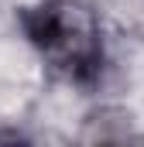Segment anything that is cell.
I'll return each instance as SVG.
<instances>
[{
  "label": "cell",
  "mask_w": 144,
  "mask_h": 147,
  "mask_svg": "<svg viewBox=\"0 0 144 147\" xmlns=\"http://www.w3.org/2000/svg\"><path fill=\"white\" fill-rule=\"evenodd\" d=\"M35 48L65 75H89L100 65V21L82 0H45L24 14Z\"/></svg>",
  "instance_id": "6da1fadb"
},
{
  "label": "cell",
  "mask_w": 144,
  "mask_h": 147,
  "mask_svg": "<svg viewBox=\"0 0 144 147\" xmlns=\"http://www.w3.org/2000/svg\"><path fill=\"white\" fill-rule=\"evenodd\" d=\"M141 137L134 130V116L124 110H100L86 120V130H82V140H100V144H110V140H134Z\"/></svg>",
  "instance_id": "7a4b0ae2"
}]
</instances>
